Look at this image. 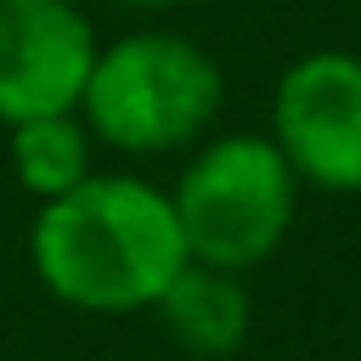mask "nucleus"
Returning <instances> with one entry per match:
<instances>
[{"label":"nucleus","mask_w":361,"mask_h":361,"mask_svg":"<svg viewBox=\"0 0 361 361\" xmlns=\"http://www.w3.org/2000/svg\"><path fill=\"white\" fill-rule=\"evenodd\" d=\"M276 152L316 192H361V56L305 51L271 90Z\"/></svg>","instance_id":"nucleus-4"},{"label":"nucleus","mask_w":361,"mask_h":361,"mask_svg":"<svg viewBox=\"0 0 361 361\" xmlns=\"http://www.w3.org/2000/svg\"><path fill=\"white\" fill-rule=\"evenodd\" d=\"M113 6H124V11H180L192 0H113Z\"/></svg>","instance_id":"nucleus-8"},{"label":"nucleus","mask_w":361,"mask_h":361,"mask_svg":"<svg viewBox=\"0 0 361 361\" xmlns=\"http://www.w3.org/2000/svg\"><path fill=\"white\" fill-rule=\"evenodd\" d=\"M28 265L34 282L68 310L135 316L152 310L186 265V243L164 186L130 169H90L73 192L34 209Z\"/></svg>","instance_id":"nucleus-1"},{"label":"nucleus","mask_w":361,"mask_h":361,"mask_svg":"<svg viewBox=\"0 0 361 361\" xmlns=\"http://www.w3.org/2000/svg\"><path fill=\"white\" fill-rule=\"evenodd\" d=\"M152 316L164 322V333L186 355H203V361L237 355L248 327H254V305H248L243 271H220V265H203V259H186L169 276V288L158 293Z\"/></svg>","instance_id":"nucleus-6"},{"label":"nucleus","mask_w":361,"mask_h":361,"mask_svg":"<svg viewBox=\"0 0 361 361\" xmlns=\"http://www.w3.org/2000/svg\"><path fill=\"white\" fill-rule=\"evenodd\" d=\"M220 107L226 73L197 39L175 28H130L96 45L73 113L85 118L96 147H113L124 158H164L192 152Z\"/></svg>","instance_id":"nucleus-2"},{"label":"nucleus","mask_w":361,"mask_h":361,"mask_svg":"<svg viewBox=\"0 0 361 361\" xmlns=\"http://www.w3.org/2000/svg\"><path fill=\"white\" fill-rule=\"evenodd\" d=\"M169 203L186 259L248 276L288 243L299 214V175L288 169L271 135L231 130L192 147L169 186Z\"/></svg>","instance_id":"nucleus-3"},{"label":"nucleus","mask_w":361,"mask_h":361,"mask_svg":"<svg viewBox=\"0 0 361 361\" xmlns=\"http://www.w3.org/2000/svg\"><path fill=\"white\" fill-rule=\"evenodd\" d=\"M6 158H11L17 186L34 203H45V197L73 192L96 169V135L85 130L79 113H39L23 124H6Z\"/></svg>","instance_id":"nucleus-7"},{"label":"nucleus","mask_w":361,"mask_h":361,"mask_svg":"<svg viewBox=\"0 0 361 361\" xmlns=\"http://www.w3.org/2000/svg\"><path fill=\"white\" fill-rule=\"evenodd\" d=\"M96 45L73 0H0V124L73 113Z\"/></svg>","instance_id":"nucleus-5"}]
</instances>
